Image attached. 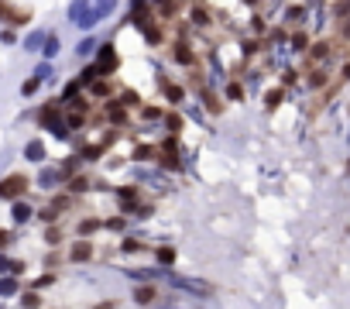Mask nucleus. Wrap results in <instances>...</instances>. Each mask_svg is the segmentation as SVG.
I'll return each instance as SVG.
<instances>
[{"instance_id":"f257e3e1","label":"nucleus","mask_w":350,"mask_h":309,"mask_svg":"<svg viewBox=\"0 0 350 309\" xmlns=\"http://www.w3.org/2000/svg\"><path fill=\"white\" fill-rule=\"evenodd\" d=\"M28 193V175H11L0 182V199H17Z\"/></svg>"},{"instance_id":"f03ea898","label":"nucleus","mask_w":350,"mask_h":309,"mask_svg":"<svg viewBox=\"0 0 350 309\" xmlns=\"http://www.w3.org/2000/svg\"><path fill=\"white\" fill-rule=\"evenodd\" d=\"M117 69V52L113 48H103V55H100V72H113Z\"/></svg>"},{"instance_id":"6e6552de","label":"nucleus","mask_w":350,"mask_h":309,"mask_svg":"<svg viewBox=\"0 0 350 309\" xmlns=\"http://www.w3.org/2000/svg\"><path fill=\"white\" fill-rule=\"evenodd\" d=\"M4 244H7V234H0V248H4Z\"/></svg>"},{"instance_id":"0eeeda50","label":"nucleus","mask_w":350,"mask_h":309,"mask_svg":"<svg viewBox=\"0 0 350 309\" xmlns=\"http://www.w3.org/2000/svg\"><path fill=\"white\" fill-rule=\"evenodd\" d=\"M137 299H141V302H148V299H155V289H141V292H137Z\"/></svg>"},{"instance_id":"7ed1b4c3","label":"nucleus","mask_w":350,"mask_h":309,"mask_svg":"<svg viewBox=\"0 0 350 309\" xmlns=\"http://www.w3.org/2000/svg\"><path fill=\"white\" fill-rule=\"evenodd\" d=\"M90 258H93L90 244H76V248H72V261H90Z\"/></svg>"},{"instance_id":"20e7f679","label":"nucleus","mask_w":350,"mask_h":309,"mask_svg":"<svg viewBox=\"0 0 350 309\" xmlns=\"http://www.w3.org/2000/svg\"><path fill=\"white\" fill-rule=\"evenodd\" d=\"M161 161L175 165V141H165V145H161Z\"/></svg>"},{"instance_id":"423d86ee","label":"nucleus","mask_w":350,"mask_h":309,"mask_svg":"<svg viewBox=\"0 0 350 309\" xmlns=\"http://www.w3.org/2000/svg\"><path fill=\"white\" fill-rule=\"evenodd\" d=\"M107 90H110L107 83H96V86H93V93H96V96H110V93H107Z\"/></svg>"},{"instance_id":"39448f33","label":"nucleus","mask_w":350,"mask_h":309,"mask_svg":"<svg viewBox=\"0 0 350 309\" xmlns=\"http://www.w3.org/2000/svg\"><path fill=\"white\" fill-rule=\"evenodd\" d=\"M158 258H161L165 264H172V261H175V251H172V248H161V251H158Z\"/></svg>"}]
</instances>
